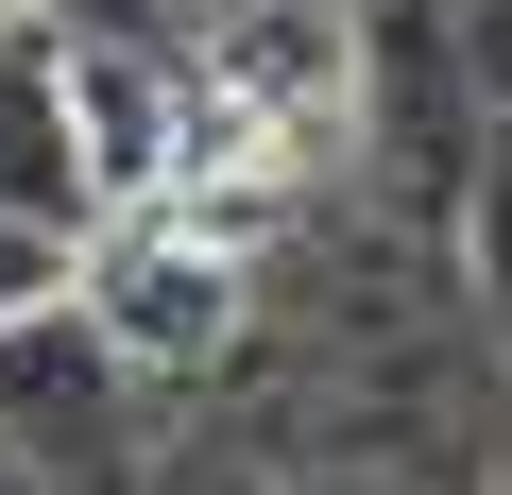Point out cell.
Instances as JSON below:
<instances>
[{"mask_svg": "<svg viewBox=\"0 0 512 495\" xmlns=\"http://www.w3.org/2000/svg\"><path fill=\"white\" fill-rule=\"evenodd\" d=\"M0 444L35 461V495H103L137 444V359L103 342V308L52 274L35 308H0Z\"/></svg>", "mask_w": 512, "mask_h": 495, "instance_id": "1", "label": "cell"}, {"mask_svg": "<svg viewBox=\"0 0 512 495\" xmlns=\"http://www.w3.org/2000/svg\"><path fill=\"white\" fill-rule=\"evenodd\" d=\"M444 69H461V222H478V274L512 291V0H461Z\"/></svg>", "mask_w": 512, "mask_h": 495, "instance_id": "2", "label": "cell"}, {"mask_svg": "<svg viewBox=\"0 0 512 495\" xmlns=\"http://www.w3.org/2000/svg\"><path fill=\"white\" fill-rule=\"evenodd\" d=\"M0 495H35V461H18V444H0Z\"/></svg>", "mask_w": 512, "mask_h": 495, "instance_id": "3", "label": "cell"}]
</instances>
